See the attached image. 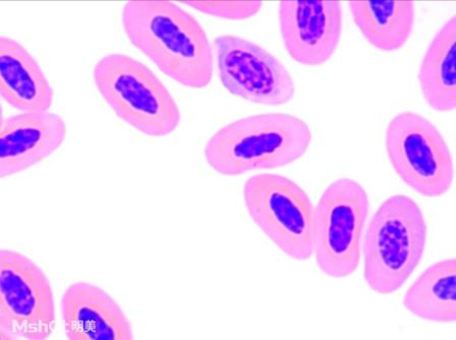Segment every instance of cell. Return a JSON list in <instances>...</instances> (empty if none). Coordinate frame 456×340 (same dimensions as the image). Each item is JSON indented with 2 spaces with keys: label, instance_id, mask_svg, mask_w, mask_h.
Segmentation results:
<instances>
[{
  "label": "cell",
  "instance_id": "cell-1",
  "mask_svg": "<svg viewBox=\"0 0 456 340\" xmlns=\"http://www.w3.org/2000/svg\"><path fill=\"white\" fill-rule=\"evenodd\" d=\"M121 23L131 44L171 79L194 89L209 85L212 46L191 13L167 0H132Z\"/></svg>",
  "mask_w": 456,
  "mask_h": 340
},
{
  "label": "cell",
  "instance_id": "cell-2",
  "mask_svg": "<svg viewBox=\"0 0 456 340\" xmlns=\"http://www.w3.org/2000/svg\"><path fill=\"white\" fill-rule=\"evenodd\" d=\"M311 141L310 127L302 119L284 112L261 113L218 130L204 155L214 171L239 176L290 165L309 150Z\"/></svg>",
  "mask_w": 456,
  "mask_h": 340
},
{
  "label": "cell",
  "instance_id": "cell-3",
  "mask_svg": "<svg viewBox=\"0 0 456 340\" xmlns=\"http://www.w3.org/2000/svg\"><path fill=\"white\" fill-rule=\"evenodd\" d=\"M428 227L411 197L387 198L368 225L362 244L363 278L373 292L390 294L404 286L422 261Z\"/></svg>",
  "mask_w": 456,
  "mask_h": 340
},
{
  "label": "cell",
  "instance_id": "cell-4",
  "mask_svg": "<svg viewBox=\"0 0 456 340\" xmlns=\"http://www.w3.org/2000/svg\"><path fill=\"white\" fill-rule=\"evenodd\" d=\"M93 78L116 115L148 137H163L181 123V111L159 77L144 63L124 54L96 62Z\"/></svg>",
  "mask_w": 456,
  "mask_h": 340
},
{
  "label": "cell",
  "instance_id": "cell-5",
  "mask_svg": "<svg viewBox=\"0 0 456 340\" xmlns=\"http://www.w3.org/2000/svg\"><path fill=\"white\" fill-rule=\"evenodd\" d=\"M242 198L249 217L285 254L312 258L315 208L302 187L282 175L256 174L245 183Z\"/></svg>",
  "mask_w": 456,
  "mask_h": 340
},
{
  "label": "cell",
  "instance_id": "cell-6",
  "mask_svg": "<svg viewBox=\"0 0 456 340\" xmlns=\"http://www.w3.org/2000/svg\"><path fill=\"white\" fill-rule=\"evenodd\" d=\"M370 208L366 189L354 179L339 178L324 190L315 208L314 253L328 278H346L358 269Z\"/></svg>",
  "mask_w": 456,
  "mask_h": 340
},
{
  "label": "cell",
  "instance_id": "cell-7",
  "mask_svg": "<svg viewBox=\"0 0 456 340\" xmlns=\"http://www.w3.org/2000/svg\"><path fill=\"white\" fill-rule=\"evenodd\" d=\"M385 148L399 178L417 194L434 198L452 188V154L430 120L412 112L398 113L387 126Z\"/></svg>",
  "mask_w": 456,
  "mask_h": 340
},
{
  "label": "cell",
  "instance_id": "cell-8",
  "mask_svg": "<svg viewBox=\"0 0 456 340\" xmlns=\"http://www.w3.org/2000/svg\"><path fill=\"white\" fill-rule=\"evenodd\" d=\"M54 325V297L46 274L25 254L0 251L2 338L45 340Z\"/></svg>",
  "mask_w": 456,
  "mask_h": 340
},
{
  "label": "cell",
  "instance_id": "cell-9",
  "mask_svg": "<svg viewBox=\"0 0 456 340\" xmlns=\"http://www.w3.org/2000/svg\"><path fill=\"white\" fill-rule=\"evenodd\" d=\"M213 53L220 81L232 95L271 106L294 98V79L265 48L233 35H221L213 42Z\"/></svg>",
  "mask_w": 456,
  "mask_h": 340
},
{
  "label": "cell",
  "instance_id": "cell-10",
  "mask_svg": "<svg viewBox=\"0 0 456 340\" xmlns=\"http://www.w3.org/2000/svg\"><path fill=\"white\" fill-rule=\"evenodd\" d=\"M278 13L283 46L291 59L318 67L332 58L341 37L340 2H281Z\"/></svg>",
  "mask_w": 456,
  "mask_h": 340
},
{
  "label": "cell",
  "instance_id": "cell-11",
  "mask_svg": "<svg viewBox=\"0 0 456 340\" xmlns=\"http://www.w3.org/2000/svg\"><path fill=\"white\" fill-rule=\"evenodd\" d=\"M67 137L63 119L52 112H21L0 127V177L26 171L59 150Z\"/></svg>",
  "mask_w": 456,
  "mask_h": 340
},
{
  "label": "cell",
  "instance_id": "cell-12",
  "mask_svg": "<svg viewBox=\"0 0 456 340\" xmlns=\"http://www.w3.org/2000/svg\"><path fill=\"white\" fill-rule=\"evenodd\" d=\"M64 332L69 340H132V325L116 300L88 282H75L61 297Z\"/></svg>",
  "mask_w": 456,
  "mask_h": 340
},
{
  "label": "cell",
  "instance_id": "cell-13",
  "mask_svg": "<svg viewBox=\"0 0 456 340\" xmlns=\"http://www.w3.org/2000/svg\"><path fill=\"white\" fill-rule=\"evenodd\" d=\"M0 94L21 112H47L53 89L37 61L18 41L0 37Z\"/></svg>",
  "mask_w": 456,
  "mask_h": 340
},
{
  "label": "cell",
  "instance_id": "cell-14",
  "mask_svg": "<svg viewBox=\"0 0 456 340\" xmlns=\"http://www.w3.org/2000/svg\"><path fill=\"white\" fill-rule=\"evenodd\" d=\"M456 16L441 27L428 46L418 79L428 105L448 112L456 108Z\"/></svg>",
  "mask_w": 456,
  "mask_h": 340
},
{
  "label": "cell",
  "instance_id": "cell-15",
  "mask_svg": "<svg viewBox=\"0 0 456 340\" xmlns=\"http://www.w3.org/2000/svg\"><path fill=\"white\" fill-rule=\"evenodd\" d=\"M356 27L369 44L382 52H396L409 41L415 26L413 2H349Z\"/></svg>",
  "mask_w": 456,
  "mask_h": 340
},
{
  "label": "cell",
  "instance_id": "cell-16",
  "mask_svg": "<svg viewBox=\"0 0 456 340\" xmlns=\"http://www.w3.org/2000/svg\"><path fill=\"white\" fill-rule=\"evenodd\" d=\"M403 306L423 320L456 321V260L445 259L428 267L403 297Z\"/></svg>",
  "mask_w": 456,
  "mask_h": 340
},
{
  "label": "cell",
  "instance_id": "cell-17",
  "mask_svg": "<svg viewBox=\"0 0 456 340\" xmlns=\"http://www.w3.org/2000/svg\"><path fill=\"white\" fill-rule=\"evenodd\" d=\"M205 15L227 19L246 20L255 17L262 10V2H183Z\"/></svg>",
  "mask_w": 456,
  "mask_h": 340
}]
</instances>
